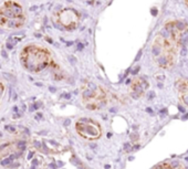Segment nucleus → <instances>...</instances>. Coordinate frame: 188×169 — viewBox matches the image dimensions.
<instances>
[{
    "label": "nucleus",
    "instance_id": "7ed1b4c3",
    "mask_svg": "<svg viewBox=\"0 0 188 169\" xmlns=\"http://www.w3.org/2000/svg\"><path fill=\"white\" fill-rule=\"evenodd\" d=\"M79 20H80L79 13L72 8L61 9L53 17V21H55V23L60 24L61 27L66 28L68 30L74 29L75 27L78 26Z\"/></svg>",
    "mask_w": 188,
    "mask_h": 169
},
{
    "label": "nucleus",
    "instance_id": "9d476101",
    "mask_svg": "<svg viewBox=\"0 0 188 169\" xmlns=\"http://www.w3.org/2000/svg\"><path fill=\"white\" fill-rule=\"evenodd\" d=\"M166 112H167L166 109H163V111H162V114H164V115H165V114H166Z\"/></svg>",
    "mask_w": 188,
    "mask_h": 169
},
{
    "label": "nucleus",
    "instance_id": "6e6552de",
    "mask_svg": "<svg viewBox=\"0 0 188 169\" xmlns=\"http://www.w3.org/2000/svg\"><path fill=\"white\" fill-rule=\"evenodd\" d=\"M137 137H138L137 135H132V136H131L132 140H137Z\"/></svg>",
    "mask_w": 188,
    "mask_h": 169
},
{
    "label": "nucleus",
    "instance_id": "f03ea898",
    "mask_svg": "<svg viewBox=\"0 0 188 169\" xmlns=\"http://www.w3.org/2000/svg\"><path fill=\"white\" fill-rule=\"evenodd\" d=\"M20 60L26 70L30 72H40L49 65L51 56L45 49L38 45H28L22 50Z\"/></svg>",
    "mask_w": 188,
    "mask_h": 169
},
{
    "label": "nucleus",
    "instance_id": "20e7f679",
    "mask_svg": "<svg viewBox=\"0 0 188 169\" xmlns=\"http://www.w3.org/2000/svg\"><path fill=\"white\" fill-rule=\"evenodd\" d=\"M86 119V118H85ZM76 130L81 136L85 137L86 136V132H90L91 134V138H96L99 137L101 135V129H100V126L96 125L95 123L91 119H86V122H84L83 119H80L78 123H76Z\"/></svg>",
    "mask_w": 188,
    "mask_h": 169
},
{
    "label": "nucleus",
    "instance_id": "f257e3e1",
    "mask_svg": "<svg viewBox=\"0 0 188 169\" xmlns=\"http://www.w3.org/2000/svg\"><path fill=\"white\" fill-rule=\"evenodd\" d=\"M26 22V12L17 0H4L0 4V27L7 30L21 28Z\"/></svg>",
    "mask_w": 188,
    "mask_h": 169
},
{
    "label": "nucleus",
    "instance_id": "423d86ee",
    "mask_svg": "<svg viewBox=\"0 0 188 169\" xmlns=\"http://www.w3.org/2000/svg\"><path fill=\"white\" fill-rule=\"evenodd\" d=\"M10 161H11V158H7V159H4V160H2V163H1V164H2L4 166H6V165H8Z\"/></svg>",
    "mask_w": 188,
    "mask_h": 169
},
{
    "label": "nucleus",
    "instance_id": "9b49d317",
    "mask_svg": "<svg viewBox=\"0 0 188 169\" xmlns=\"http://www.w3.org/2000/svg\"><path fill=\"white\" fill-rule=\"evenodd\" d=\"M187 2H188V0H187Z\"/></svg>",
    "mask_w": 188,
    "mask_h": 169
},
{
    "label": "nucleus",
    "instance_id": "1a4fd4ad",
    "mask_svg": "<svg viewBox=\"0 0 188 169\" xmlns=\"http://www.w3.org/2000/svg\"><path fill=\"white\" fill-rule=\"evenodd\" d=\"M146 111H147V112H148L149 114H153V109H149V107H148V109H146Z\"/></svg>",
    "mask_w": 188,
    "mask_h": 169
},
{
    "label": "nucleus",
    "instance_id": "39448f33",
    "mask_svg": "<svg viewBox=\"0 0 188 169\" xmlns=\"http://www.w3.org/2000/svg\"><path fill=\"white\" fill-rule=\"evenodd\" d=\"M124 150H126V152H130V150H131V145L128 143L124 145Z\"/></svg>",
    "mask_w": 188,
    "mask_h": 169
},
{
    "label": "nucleus",
    "instance_id": "0eeeda50",
    "mask_svg": "<svg viewBox=\"0 0 188 169\" xmlns=\"http://www.w3.org/2000/svg\"><path fill=\"white\" fill-rule=\"evenodd\" d=\"M4 85H2V83H0V99H1L2 93H4Z\"/></svg>",
    "mask_w": 188,
    "mask_h": 169
}]
</instances>
